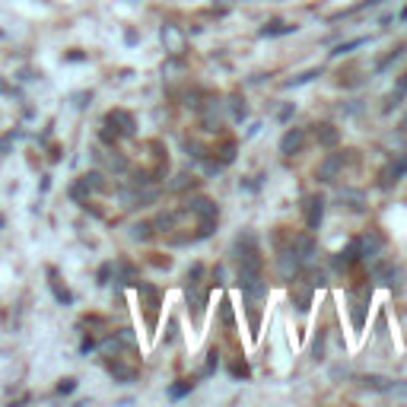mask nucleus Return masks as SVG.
<instances>
[{
	"instance_id": "f704fd0d",
	"label": "nucleus",
	"mask_w": 407,
	"mask_h": 407,
	"mask_svg": "<svg viewBox=\"0 0 407 407\" xmlns=\"http://www.w3.org/2000/svg\"><path fill=\"white\" fill-rule=\"evenodd\" d=\"M223 322H226V324H233V309H229V302H223Z\"/></svg>"
},
{
	"instance_id": "c9c22d12",
	"label": "nucleus",
	"mask_w": 407,
	"mask_h": 407,
	"mask_svg": "<svg viewBox=\"0 0 407 407\" xmlns=\"http://www.w3.org/2000/svg\"><path fill=\"white\" fill-rule=\"evenodd\" d=\"M233 376H242V379H245V376H248V366H245V363H236V366H233Z\"/></svg>"
},
{
	"instance_id": "2eb2a0df",
	"label": "nucleus",
	"mask_w": 407,
	"mask_h": 407,
	"mask_svg": "<svg viewBox=\"0 0 407 407\" xmlns=\"http://www.w3.org/2000/svg\"><path fill=\"white\" fill-rule=\"evenodd\" d=\"M296 32V23H283V19H274L261 29V38H274V36H293Z\"/></svg>"
},
{
	"instance_id": "a19ab883",
	"label": "nucleus",
	"mask_w": 407,
	"mask_h": 407,
	"mask_svg": "<svg viewBox=\"0 0 407 407\" xmlns=\"http://www.w3.org/2000/svg\"><path fill=\"white\" fill-rule=\"evenodd\" d=\"M0 226H4V216H0Z\"/></svg>"
},
{
	"instance_id": "0eeeda50",
	"label": "nucleus",
	"mask_w": 407,
	"mask_h": 407,
	"mask_svg": "<svg viewBox=\"0 0 407 407\" xmlns=\"http://www.w3.org/2000/svg\"><path fill=\"white\" fill-rule=\"evenodd\" d=\"M290 283H293V290H290V296H293L296 309H300V312H309V305H312V293H315V287H312L309 280L302 283V277H296V280H290Z\"/></svg>"
},
{
	"instance_id": "393cba45",
	"label": "nucleus",
	"mask_w": 407,
	"mask_h": 407,
	"mask_svg": "<svg viewBox=\"0 0 407 407\" xmlns=\"http://www.w3.org/2000/svg\"><path fill=\"white\" fill-rule=\"evenodd\" d=\"M108 372H112V376L118 379V382H134V376H137L134 369H127V366H118V363L108 366Z\"/></svg>"
},
{
	"instance_id": "a878e982",
	"label": "nucleus",
	"mask_w": 407,
	"mask_h": 407,
	"mask_svg": "<svg viewBox=\"0 0 407 407\" xmlns=\"http://www.w3.org/2000/svg\"><path fill=\"white\" fill-rule=\"evenodd\" d=\"M366 42H369V38H350V42L337 45V48L331 51V54H334V58H341V54H350V51H354V48H359V45H366Z\"/></svg>"
},
{
	"instance_id": "cd10ccee",
	"label": "nucleus",
	"mask_w": 407,
	"mask_h": 407,
	"mask_svg": "<svg viewBox=\"0 0 407 407\" xmlns=\"http://www.w3.org/2000/svg\"><path fill=\"white\" fill-rule=\"evenodd\" d=\"M150 229H153V223H137V226H131V236L134 239H140V242H147L153 236Z\"/></svg>"
},
{
	"instance_id": "6e6552de",
	"label": "nucleus",
	"mask_w": 407,
	"mask_h": 407,
	"mask_svg": "<svg viewBox=\"0 0 407 407\" xmlns=\"http://www.w3.org/2000/svg\"><path fill=\"white\" fill-rule=\"evenodd\" d=\"M302 147H305V131H302V127H290V131L280 137V153L283 156L302 153Z\"/></svg>"
},
{
	"instance_id": "5701e85b",
	"label": "nucleus",
	"mask_w": 407,
	"mask_h": 407,
	"mask_svg": "<svg viewBox=\"0 0 407 407\" xmlns=\"http://www.w3.org/2000/svg\"><path fill=\"white\" fill-rule=\"evenodd\" d=\"M376 274L382 277V283H388V287H398V283H401V268H379Z\"/></svg>"
},
{
	"instance_id": "6ab92c4d",
	"label": "nucleus",
	"mask_w": 407,
	"mask_h": 407,
	"mask_svg": "<svg viewBox=\"0 0 407 407\" xmlns=\"http://www.w3.org/2000/svg\"><path fill=\"white\" fill-rule=\"evenodd\" d=\"M388 382H391V379H382V376H359V385L369 388V391H379V395L388 391Z\"/></svg>"
},
{
	"instance_id": "ea45409f",
	"label": "nucleus",
	"mask_w": 407,
	"mask_h": 407,
	"mask_svg": "<svg viewBox=\"0 0 407 407\" xmlns=\"http://www.w3.org/2000/svg\"><path fill=\"white\" fill-rule=\"evenodd\" d=\"M220 4H233V0H220Z\"/></svg>"
},
{
	"instance_id": "72a5a7b5",
	"label": "nucleus",
	"mask_w": 407,
	"mask_h": 407,
	"mask_svg": "<svg viewBox=\"0 0 407 407\" xmlns=\"http://www.w3.org/2000/svg\"><path fill=\"white\" fill-rule=\"evenodd\" d=\"M73 388H77V379H64V382L58 385V391H60V395H70Z\"/></svg>"
},
{
	"instance_id": "7ed1b4c3",
	"label": "nucleus",
	"mask_w": 407,
	"mask_h": 407,
	"mask_svg": "<svg viewBox=\"0 0 407 407\" xmlns=\"http://www.w3.org/2000/svg\"><path fill=\"white\" fill-rule=\"evenodd\" d=\"M159 42H162V48L172 54V58H181V54H185V48H188L185 32H181L175 23H162V29H159Z\"/></svg>"
},
{
	"instance_id": "39448f33",
	"label": "nucleus",
	"mask_w": 407,
	"mask_h": 407,
	"mask_svg": "<svg viewBox=\"0 0 407 407\" xmlns=\"http://www.w3.org/2000/svg\"><path fill=\"white\" fill-rule=\"evenodd\" d=\"M277 270H280L283 280H296V277L302 274V261H300V255L293 252V245H290L287 252H280V258H277Z\"/></svg>"
},
{
	"instance_id": "1a4fd4ad",
	"label": "nucleus",
	"mask_w": 407,
	"mask_h": 407,
	"mask_svg": "<svg viewBox=\"0 0 407 407\" xmlns=\"http://www.w3.org/2000/svg\"><path fill=\"white\" fill-rule=\"evenodd\" d=\"M293 252L300 255V261H302V270L305 268H312V264H315V239H312V236H296L293 239Z\"/></svg>"
},
{
	"instance_id": "4be33fe9",
	"label": "nucleus",
	"mask_w": 407,
	"mask_h": 407,
	"mask_svg": "<svg viewBox=\"0 0 407 407\" xmlns=\"http://www.w3.org/2000/svg\"><path fill=\"white\" fill-rule=\"evenodd\" d=\"M48 277H51V290H54V296H58V302L70 305V302H73L70 290H67V287H60V283H58V274H54V270H48Z\"/></svg>"
},
{
	"instance_id": "423d86ee",
	"label": "nucleus",
	"mask_w": 407,
	"mask_h": 407,
	"mask_svg": "<svg viewBox=\"0 0 407 407\" xmlns=\"http://www.w3.org/2000/svg\"><path fill=\"white\" fill-rule=\"evenodd\" d=\"M344 166H347V153H331L318 169V181H334Z\"/></svg>"
},
{
	"instance_id": "20e7f679",
	"label": "nucleus",
	"mask_w": 407,
	"mask_h": 407,
	"mask_svg": "<svg viewBox=\"0 0 407 407\" xmlns=\"http://www.w3.org/2000/svg\"><path fill=\"white\" fill-rule=\"evenodd\" d=\"M105 125L112 127L118 137H134L137 134V125H134V115L125 112V108H112V112L105 115Z\"/></svg>"
},
{
	"instance_id": "4468645a",
	"label": "nucleus",
	"mask_w": 407,
	"mask_h": 407,
	"mask_svg": "<svg viewBox=\"0 0 407 407\" xmlns=\"http://www.w3.org/2000/svg\"><path fill=\"white\" fill-rule=\"evenodd\" d=\"M379 252H382V236L379 233H369L359 239V255L363 258H379Z\"/></svg>"
},
{
	"instance_id": "a211bd4d",
	"label": "nucleus",
	"mask_w": 407,
	"mask_h": 407,
	"mask_svg": "<svg viewBox=\"0 0 407 407\" xmlns=\"http://www.w3.org/2000/svg\"><path fill=\"white\" fill-rule=\"evenodd\" d=\"M315 140L322 147H334L337 144V127L334 125H315Z\"/></svg>"
},
{
	"instance_id": "58836bf2",
	"label": "nucleus",
	"mask_w": 407,
	"mask_h": 407,
	"mask_svg": "<svg viewBox=\"0 0 407 407\" xmlns=\"http://www.w3.org/2000/svg\"><path fill=\"white\" fill-rule=\"evenodd\" d=\"M401 19H407V6H404V13H401Z\"/></svg>"
},
{
	"instance_id": "412c9836",
	"label": "nucleus",
	"mask_w": 407,
	"mask_h": 407,
	"mask_svg": "<svg viewBox=\"0 0 407 407\" xmlns=\"http://www.w3.org/2000/svg\"><path fill=\"white\" fill-rule=\"evenodd\" d=\"M175 223H179V213H159L156 216V223H153V229L156 233H172Z\"/></svg>"
},
{
	"instance_id": "bb28decb",
	"label": "nucleus",
	"mask_w": 407,
	"mask_h": 407,
	"mask_svg": "<svg viewBox=\"0 0 407 407\" xmlns=\"http://www.w3.org/2000/svg\"><path fill=\"white\" fill-rule=\"evenodd\" d=\"M188 185H194V175L181 172V175H175V181H172V185H169V191H185Z\"/></svg>"
},
{
	"instance_id": "aec40b11",
	"label": "nucleus",
	"mask_w": 407,
	"mask_h": 407,
	"mask_svg": "<svg viewBox=\"0 0 407 407\" xmlns=\"http://www.w3.org/2000/svg\"><path fill=\"white\" fill-rule=\"evenodd\" d=\"M96 156L105 162L108 169H112V172H118V175L127 172V159H125V156H118V153H96Z\"/></svg>"
},
{
	"instance_id": "ddd939ff",
	"label": "nucleus",
	"mask_w": 407,
	"mask_h": 407,
	"mask_svg": "<svg viewBox=\"0 0 407 407\" xmlns=\"http://www.w3.org/2000/svg\"><path fill=\"white\" fill-rule=\"evenodd\" d=\"M401 175H407V153L398 156V159H391V166L385 169V175H382V185L391 188L395 181H401Z\"/></svg>"
},
{
	"instance_id": "7c9ffc66",
	"label": "nucleus",
	"mask_w": 407,
	"mask_h": 407,
	"mask_svg": "<svg viewBox=\"0 0 407 407\" xmlns=\"http://www.w3.org/2000/svg\"><path fill=\"white\" fill-rule=\"evenodd\" d=\"M318 77V70H305L302 77H296V80H287V90H293V86H302V83H312V80Z\"/></svg>"
},
{
	"instance_id": "e433bc0d",
	"label": "nucleus",
	"mask_w": 407,
	"mask_h": 407,
	"mask_svg": "<svg viewBox=\"0 0 407 407\" xmlns=\"http://www.w3.org/2000/svg\"><path fill=\"white\" fill-rule=\"evenodd\" d=\"M108 277H112V264H105V268L99 270V283H108Z\"/></svg>"
},
{
	"instance_id": "f3484780",
	"label": "nucleus",
	"mask_w": 407,
	"mask_h": 407,
	"mask_svg": "<svg viewBox=\"0 0 407 407\" xmlns=\"http://www.w3.org/2000/svg\"><path fill=\"white\" fill-rule=\"evenodd\" d=\"M112 274L118 277L121 283H137V268H134V264H127V261H115L112 264Z\"/></svg>"
},
{
	"instance_id": "2f4dec72",
	"label": "nucleus",
	"mask_w": 407,
	"mask_h": 407,
	"mask_svg": "<svg viewBox=\"0 0 407 407\" xmlns=\"http://www.w3.org/2000/svg\"><path fill=\"white\" fill-rule=\"evenodd\" d=\"M233 159H236V144L229 140V144H223V147H220V162L226 166V162H233Z\"/></svg>"
},
{
	"instance_id": "c85d7f7f",
	"label": "nucleus",
	"mask_w": 407,
	"mask_h": 407,
	"mask_svg": "<svg viewBox=\"0 0 407 407\" xmlns=\"http://www.w3.org/2000/svg\"><path fill=\"white\" fill-rule=\"evenodd\" d=\"M385 395L401 398V401H407V382H388V391H385Z\"/></svg>"
},
{
	"instance_id": "473e14b6",
	"label": "nucleus",
	"mask_w": 407,
	"mask_h": 407,
	"mask_svg": "<svg viewBox=\"0 0 407 407\" xmlns=\"http://www.w3.org/2000/svg\"><path fill=\"white\" fill-rule=\"evenodd\" d=\"M216 356H220V354H216V350H210V354H207V366H204V372H207V376L216 369V363H220V359H216Z\"/></svg>"
},
{
	"instance_id": "f257e3e1",
	"label": "nucleus",
	"mask_w": 407,
	"mask_h": 407,
	"mask_svg": "<svg viewBox=\"0 0 407 407\" xmlns=\"http://www.w3.org/2000/svg\"><path fill=\"white\" fill-rule=\"evenodd\" d=\"M233 255H236V268H239V283L252 280L261 274V248H258L255 233H242L233 242Z\"/></svg>"
},
{
	"instance_id": "f03ea898",
	"label": "nucleus",
	"mask_w": 407,
	"mask_h": 407,
	"mask_svg": "<svg viewBox=\"0 0 407 407\" xmlns=\"http://www.w3.org/2000/svg\"><path fill=\"white\" fill-rule=\"evenodd\" d=\"M188 213L198 216V236H194V239H207V236L216 229V216H220V210H216V204L210 198H191L188 201Z\"/></svg>"
},
{
	"instance_id": "f8f14e48",
	"label": "nucleus",
	"mask_w": 407,
	"mask_h": 407,
	"mask_svg": "<svg viewBox=\"0 0 407 407\" xmlns=\"http://www.w3.org/2000/svg\"><path fill=\"white\" fill-rule=\"evenodd\" d=\"M322 216H324V198L322 194H312V198L305 201V223H309V229L322 226Z\"/></svg>"
},
{
	"instance_id": "9b49d317",
	"label": "nucleus",
	"mask_w": 407,
	"mask_h": 407,
	"mask_svg": "<svg viewBox=\"0 0 407 407\" xmlns=\"http://www.w3.org/2000/svg\"><path fill=\"white\" fill-rule=\"evenodd\" d=\"M366 305H369V290H354V293H350V312H354L356 331L363 328V322H366Z\"/></svg>"
},
{
	"instance_id": "b1692460",
	"label": "nucleus",
	"mask_w": 407,
	"mask_h": 407,
	"mask_svg": "<svg viewBox=\"0 0 407 407\" xmlns=\"http://www.w3.org/2000/svg\"><path fill=\"white\" fill-rule=\"evenodd\" d=\"M191 388H194V379H181L179 385H172V388H169V398H172V401H179V398H185Z\"/></svg>"
},
{
	"instance_id": "dca6fc26",
	"label": "nucleus",
	"mask_w": 407,
	"mask_h": 407,
	"mask_svg": "<svg viewBox=\"0 0 407 407\" xmlns=\"http://www.w3.org/2000/svg\"><path fill=\"white\" fill-rule=\"evenodd\" d=\"M201 118H204L207 131H216V127L223 125V115H220V108H216V102H207V105L201 108Z\"/></svg>"
},
{
	"instance_id": "4c0bfd02",
	"label": "nucleus",
	"mask_w": 407,
	"mask_h": 407,
	"mask_svg": "<svg viewBox=\"0 0 407 407\" xmlns=\"http://www.w3.org/2000/svg\"><path fill=\"white\" fill-rule=\"evenodd\" d=\"M366 4H369V6H372V4H382V0H366Z\"/></svg>"
},
{
	"instance_id": "9d476101",
	"label": "nucleus",
	"mask_w": 407,
	"mask_h": 407,
	"mask_svg": "<svg viewBox=\"0 0 407 407\" xmlns=\"http://www.w3.org/2000/svg\"><path fill=\"white\" fill-rule=\"evenodd\" d=\"M359 258H363V255H359V239H354L347 248H341V252L334 255V268L341 270V274H347V270L354 268V264L359 261Z\"/></svg>"
},
{
	"instance_id": "c756f323",
	"label": "nucleus",
	"mask_w": 407,
	"mask_h": 407,
	"mask_svg": "<svg viewBox=\"0 0 407 407\" xmlns=\"http://www.w3.org/2000/svg\"><path fill=\"white\" fill-rule=\"evenodd\" d=\"M83 179H86V185H90L92 191H105V181H102V172H86Z\"/></svg>"
}]
</instances>
